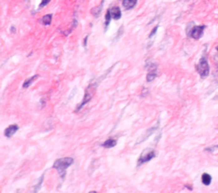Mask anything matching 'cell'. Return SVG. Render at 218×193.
Wrapping results in <instances>:
<instances>
[{
	"label": "cell",
	"mask_w": 218,
	"mask_h": 193,
	"mask_svg": "<svg viewBox=\"0 0 218 193\" xmlns=\"http://www.w3.org/2000/svg\"><path fill=\"white\" fill-rule=\"evenodd\" d=\"M123 32H124V26L122 25L121 27H120V28H119V30H118V36L116 37L115 40H118L120 37H121V35L123 34Z\"/></svg>",
	"instance_id": "cell-19"
},
{
	"label": "cell",
	"mask_w": 218,
	"mask_h": 193,
	"mask_svg": "<svg viewBox=\"0 0 218 193\" xmlns=\"http://www.w3.org/2000/svg\"><path fill=\"white\" fill-rule=\"evenodd\" d=\"M218 145H215V146H212V147H207L205 149V151H213L215 149H217Z\"/></svg>",
	"instance_id": "cell-21"
},
{
	"label": "cell",
	"mask_w": 218,
	"mask_h": 193,
	"mask_svg": "<svg viewBox=\"0 0 218 193\" xmlns=\"http://www.w3.org/2000/svg\"><path fill=\"white\" fill-rule=\"evenodd\" d=\"M50 1H51V0H42V1H41V3H39V9H42V8H44V7L46 6V5H48V3H49Z\"/></svg>",
	"instance_id": "cell-17"
},
{
	"label": "cell",
	"mask_w": 218,
	"mask_h": 193,
	"mask_svg": "<svg viewBox=\"0 0 218 193\" xmlns=\"http://www.w3.org/2000/svg\"><path fill=\"white\" fill-rule=\"evenodd\" d=\"M211 176L209 175V174H203L202 175V178H201V180H202V183H203L205 185H209L211 182Z\"/></svg>",
	"instance_id": "cell-13"
},
{
	"label": "cell",
	"mask_w": 218,
	"mask_h": 193,
	"mask_svg": "<svg viewBox=\"0 0 218 193\" xmlns=\"http://www.w3.org/2000/svg\"><path fill=\"white\" fill-rule=\"evenodd\" d=\"M110 10V13H111V15H112V18L114 19V20H119L121 18L122 16V12L120 8L118 6L112 7L111 9H109Z\"/></svg>",
	"instance_id": "cell-7"
},
{
	"label": "cell",
	"mask_w": 218,
	"mask_h": 193,
	"mask_svg": "<svg viewBox=\"0 0 218 193\" xmlns=\"http://www.w3.org/2000/svg\"><path fill=\"white\" fill-rule=\"evenodd\" d=\"M73 163H74V160L72 157H63V158L56 160L53 164V168L57 170V172L59 173L61 178H64L67 169H68L72 164H73Z\"/></svg>",
	"instance_id": "cell-1"
},
{
	"label": "cell",
	"mask_w": 218,
	"mask_h": 193,
	"mask_svg": "<svg viewBox=\"0 0 218 193\" xmlns=\"http://www.w3.org/2000/svg\"><path fill=\"white\" fill-rule=\"evenodd\" d=\"M18 125L12 124V125L9 126L6 130H4V135H5V137H7V138H10V137H12V136L18 131Z\"/></svg>",
	"instance_id": "cell-6"
},
{
	"label": "cell",
	"mask_w": 218,
	"mask_h": 193,
	"mask_svg": "<svg viewBox=\"0 0 218 193\" xmlns=\"http://www.w3.org/2000/svg\"><path fill=\"white\" fill-rule=\"evenodd\" d=\"M88 38H89V35H87V36L85 37V38H84V46H85V48L87 47V41H88Z\"/></svg>",
	"instance_id": "cell-22"
},
{
	"label": "cell",
	"mask_w": 218,
	"mask_h": 193,
	"mask_svg": "<svg viewBox=\"0 0 218 193\" xmlns=\"http://www.w3.org/2000/svg\"><path fill=\"white\" fill-rule=\"evenodd\" d=\"M122 3L125 9H131L136 5L137 0H123Z\"/></svg>",
	"instance_id": "cell-8"
},
{
	"label": "cell",
	"mask_w": 218,
	"mask_h": 193,
	"mask_svg": "<svg viewBox=\"0 0 218 193\" xmlns=\"http://www.w3.org/2000/svg\"><path fill=\"white\" fill-rule=\"evenodd\" d=\"M111 19H112V15H111V13H110V10L109 9L106 10V15H105V27H106V29L107 28V27L110 24V21H111Z\"/></svg>",
	"instance_id": "cell-16"
},
{
	"label": "cell",
	"mask_w": 218,
	"mask_h": 193,
	"mask_svg": "<svg viewBox=\"0 0 218 193\" xmlns=\"http://www.w3.org/2000/svg\"><path fill=\"white\" fill-rule=\"evenodd\" d=\"M158 26H156V27H153V29L152 30V32L150 33V34H149V36H148L149 38H151L152 37H153L155 34H156V33H157V31H158Z\"/></svg>",
	"instance_id": "cell-18"
},
{
	"label": "cell",
	"mask_w": 218,
	"mask_h": 193,
	"mask_svg": "<svg viewBox=\"0 0 218 193\" xmlns=\"http://www.w3.org/2000/svg\"><path fill=\"white\" fill-rule=\"evenodd\" d=\"M10 31H11V33H15L16 29H15V27H14V26H12V27H11V28H10Z\"/></svg>",
	"instance_id": "cell-23"
},
{
	"label": "cell",
	"mask_w": 218,
	"mask_h": 193,
	"mask_svg": "<svg viewBox=\"0 0 218 193\" xmlns=\"http://www.w3.org/2000/svg\"><path fill=\"white\" fill-rule=\"evenodd\" d=\"M104 2H105V0H102V1H101V3H100V5H99V6L96 7V8H94V9L91 10V13H92V15H94V16H96V17H98V16L100 15L101 12V10H102L103 3H104Z\"/></svg>",
	"instance_id": "cell-11"
},
{
	"label": "cell",
	"mask_w": 218,
	"mask_h": 193,
	"mask_svg": "<svg viewBox=\"0 0 218 193\" xmlns=\"http://www.w3.org/2000/svg\"><path fill=\"white\" fill-rule=\"evenodd\" d=\"M116 145H117V141H116L115 140L109 139L106 140V141L103 143L102 146L105 148H112L114 147Z\"/></svg>",
	"instance_id": "cell-12"
},
{
	"label": "cell",
	"mask_w": 218,
	"mask_h": 193,
	"mask_svg": "<svg viewBox=\"0 0 218 193\" xmlns=\"http://www.w3.org/2000/svg\"><path fill=\"white\" fill-rule=\"evenodd\" d=\"M43 180H44V175H43V176H42V178L40 179V181H39V184L37 185L36 186H35V189H36V190H35V192H36V191H38V190H39V187L41 186V185H42Z\"/></svg>",
	"instance_id": "cell-20"
},
{
	"label": "cell",
	"mask_w": 218,
	"mask_h": 193,
	"mask_svg": "<svg viewBox=\"0 0 218 193\" xmlns=\"http://www.w3.org/2000/svg\"><path fill=\"white\" fill-rule=\"evenodd\" d=\"M52 14H49V15H45L44 16H43L41 20H40V22L42 23L43 25L44 26H49V25L51 24L52 21Z\"/></svg>",
	"instance_id": "cell-10"
},
{
	"label": "cell",
	"mask_w": 218,
	"mask_h": 193,
	"mask_svg": "<svg viewBox=\"0 0 218 193\" xmlns=\"http://www.w3.org/2000/svg\"><path fill=\"white\" fill-rule=\"evenodd\" d=\"M155 157H156V152H155L154 150L146 149L145 151L142 153V155L140 156L139 159L137 161V166H140L143 163H148L149 161H151L153 158H154Z\"/></svg>",
	"instance_id": "cell-3"
},
{
	"label": "cell",
	"mask_w": 218,
	"mask_h": 193,
	"mask_svg": "<svg viewBox=\"0 0 218 193\" xmlns=\"http://www.w3.org/2000/svg\"><path fill=\"white\" fill-rule=\"evenodd\" d=\"M205 29V25H202V26H195L194 27L191 31L189 32V36L194 38V39L199 40L203 36L204 30Z\"/></svg>",
	"instance_id": "cell-4"
},
{
	"label": "cell",
	"mask_w": 218,
	"mask_h": 193,
	"mask_svg": "<svg viewBox=\"0 0 218 193\" xmlns=\"http://www.w3.org/2000/svg\"><path fill=\"white\" fill-rule=\"evenodd\" d=\"M197 72L200 75L201 78H206L207 76L209 75L210 73V66L208 63V60L205 56L201 58L200 60V62L196 67Z\"/></svg>",
	"instance_id": "cell-2"
},
{
	"label": "cell",
	"mask_w": 218,
	"mask_h": 193,
	"mask_svg": "<svg viewBox=\"0 0 218 193\" xmlns=\"http://www.w3.org/2000/svg\"><path fill=\"white\" fill-rule=\"evenodd\" d=\"M158 125H156V126L152 127V128H150V129H149V130H148L147 132H146L145 135H143V137H142V138H141V139L139 140V141H138V144H139V143H141V142L144 141L145 140L148 139V138L149 136L151 135L152 134H153V132H154L155 130H158Z\"/></svg>",
	"instance_id": "cell-9"
},
{
	"label": "cell",
	"mask_w": 218,
	"mask_h": 193,
	"mask_svg": "<svg viewBox=\"0 0 218 193\" xmlns=\"http://www.w3.org/2000/svg\"><path fill=\"white\" fill-rule=\"evenodd\" d=\"M216 50H217V51H218V47H217V48H216Z\"/></svg>",
	"instance_id": "cell-24"
},
{
	"label": "cell",
	"mask_w": 218,
	"mask_h": 193,
	"mask_svg": "<svg viewBox=\"0 0 218 193\" xmlns=\"http://www.w3.org/2000/svg\"><path fill=\"white\" fill-rule=\"evenodd\" d=\"M157 77V69H153L149 72V73L147 75V81L152 82L154 80L155 78Z\"/></svg>",
	"instance_id": "cell-14"
},
{
	"label": "cell",
	"mask_w": 218,
	"mask_h": 193,
	"mask_svg": "<svg viewBox=\"0 0 218 193\" xmlns=\"http://www.w3.org/2000/svg\"><path fill=\"white\" fill-rule=\"evenodd\" d=\"M37 78H39V75L33 76V77H32V78H30V79H27V80L24 82V84H23V85H22V87L24 88V89H27V88H28L31 84H32V83H33V82L35 81V79H36Z\"/></svg>",
	"instance_id": "cell-15"
},
{
	"label": "cell",
	"mask_w": 218,
	"mask_h": 193,
	"mask_svg": "<svg viewBox=\"0 0 218 193\" xmlns=\"http://www.w3.org/2000/svg\"><path fill=\"white\" fill-rule=\"evenodd\" d=\"M90 87H88V89L85 90V96H84V99H83V100H82V102L79 104V106H78V108H77V110H76V112H79V111H80L84 106L87 104L88 102H90V100H91V98H92V94L91 93V91H90Z\"/></svg>",
	"instance_id": "cell-5"
}]
</instances>
